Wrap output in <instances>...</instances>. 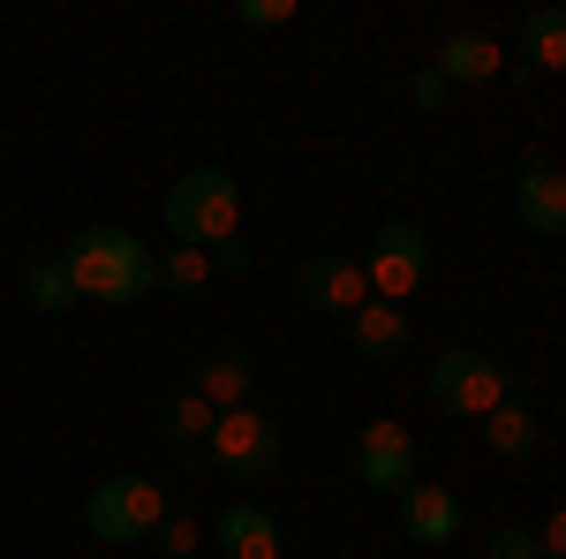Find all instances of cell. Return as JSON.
Masks as SVG:
<instances>
[{"label": "cell", "instance_id": "obj_1", "mask_svg": "<svg viewBox=\"0 0 566 559\" xmlns=\"http://www.w3.org/2000/svg\"><path fill=\"white\" fill-rule=\"evenodd\" d=\"M61 272L84 302H144L159 288V258L136 242L129 227H84L69 250H61Z\"/></svg>", "mask_w": 566, "mask_h": 559}, {"label": "cell", "instance_id": "obj_2", "mask_svg": "<svg viewBox=\"0 0 566 559\" xmlns=\"http://www.w3.org/2000/svg\"><path fill=\"white\" fill-rule=\"evenodd\" d=\"M167 227H175V242H197V250L234 242L242 235V182L227 167H189L167 189Z\"/></svg>", "mask_w": 566, "mask_h": 559}, {"label": "cell", "instance_id": "obj_3", "mask_svg": "<svg viewBox=\"0 0 566 559\" xmlns=\"http://www.w3.org/2000/svg\"><path fill=\"white\" fill-rule=\"evenodd\" d=\"M167 515L175 507H167V491L151 476H106V484H91V499H84V521L98 545H144Z\"/></svg>", "mask_w": 566, "mask_h": 559}, {"label": "cell", "instance_id": "obj_4", "mask_svg": "<svg viewBox=\"0 0 566 559\" xmlns=\"http://www.w3.org/2000/svg\"><path fill=\"white\" fill-rule=\"evenodd\" d=\"M431 401L483 424L499 401H514V371H506L499 355H483V348H446V355L431 363Z\"/></svg>", "mask_w": 566, "mask_h": 559}, {"label": "cell", "instance_id": "obj_5", "mask_svg": "<svg viewBox=\"0 0 566 559\" xmlns=\"http://www.w3.org/2000/svg\"><path fill=\"white\" fill-rule=\"evenodd\" d=\"M423 272H431V235H423L416 219H386V227L370 235V258H363L370 296L378 302H408L416 288H423Z\"/></svg>", "mask_w": 566, "mask_h": 559}, {"label": "cell", "instance_id": "obj_6", "mask_svg": "<svg viewBox=\"0 0 566 559\" xmlns=\"http://www.w3.org/2000/svg\"><path fill=\"white\" fill-rule=\"evenodd\" d=\"M212 469L227 476H272L280 469V424L264 408H227L212 424Z\"/></svg>", "mask_w": 566, "mask_h": 559}, {"label": "cell", "instance_id": "obj_7", "mask_svg": "<svg viewBox=\"0 0 566 559\" xmlns=\"http://www.w3.org/2000/svg\"><path fill=\"white\" fill-rule=\"evenodd\" d=\"M355 476L370 484V491H408L416 484V438H408V424H392V416H370L363 424V438H355Z\"/></svg>", "mask_w": 566, "mask_h": 559}, {"label": "cell", "instance_id": "obj_8", "mask_svg": "<svg viewBox=\"0 0 566 559\" xmlns=\"http://www.w3.org/2000/svg\"><path fill=\"white\" fill-rule=\"evenodd\" d=\"M295 288H303V302H310V310H325V318H355V310L370 302L363 258H340V250H317V258H303Z\"/></svg>", "mask_w": 566, "mask_h": 559}, {"label": "cell", "instance_id": "obj_9", "mask_svg": "<svg viewBox=\"0 0 566 559\" xmlns=\"http://www.w3.org/2000/svg\"><path fill=\"white\" fill-rule=\"evenodd\" d=\"M514 213H522L528 235L559 242L566 235V167H552V159H522V174H514Z\"/></svg>", "mask_w": 566, "mask_h": 559}, {"label": "cell", "instance_id": "obj_10", "mask_svg": "<svg viewBox=\"0 0 566 559\" xmlns=\"http://www.w3.org/2000/svg\"><path fill=\"white\" fill-rule=\"evenodd\" d=\"M400 529H408L416 545H453V537H461V499H453L446 484H408V491H400Z\"/></svg>", "mask_w": 566, "mask_h": 559}, {"label": "cell", "instance_id": "obj_11", "mask_svg": "<svg viewBox=\"0 0 566 559\" xmlns=\"http://www.w3.org/2000/svg\"><path fill=\"white\" fill-rule=\"evenodd\" d=\"M250 386H258V363H250V355H234V348L205 355V363H197V379H189V393H205L219 416H227V408H250Z\"/></svg>", "mask_w": 566, "mask_h": 559}, {"label": "cell", "instance_id": "obj_12", "mask_svg": "<svg viewBox=\"0 0 566 559\" xmlns=\"http://www.w3.org/2000/svg\"><path fill=\"white\" fill-rule=\"evenodd\" d=\"M348 325H355V348H363L370 363H400L408 341H416V333H408V310H400V302H378V296L363 302Z\"/></svg>", "mask_w": 566, "mask_h": 559}, {"label": "cell", "instance_id": "obj_13", "mask_svg": "<svg viewBox=\"0 0 566 559\" xmlns=\"http://www.w3.org/2000/svg\"><path fill=\"white\" fill-rule=\"evenodd\" d=\"M212 424H219V408L205 401V393H189L181 386L167 408H159V431H167V446H181L189 462H212Z\"/></svg>", "mask_w": 566, "mask_h": 559}, {"label": "cell", "instance_id": "obj_14", "mask_svg": "<svg viewBox=\"0 0 566 559\" xmlns=\"http://www.w3.org/2000/svg\"><path fill=\"white\" fill-rule=\"evenodd\" d=\"M219 552L227 559H280V529H272V515L264 507H250V499H234L227 515H219Z\"/></svg>", "mask_w": 566, "mask_h": 559}, {"label": "cell", "instance_id": "obj_15", "mask_svg": "<svg viewBox=\"0 0 566 559\" xmlns=\"http://www.w3.org/2000/svg\"><path fill=\"white\" fill-rule=\"evenodd\" d=\"M431 69L446 84H491V76H499V45L483 39V31H453V39L438 45Z\"/></svg>", "mask_w": 566, "mask_h": 559}, {"label": "cell", "instance_id": "obj_16", "mask_svg": "<svg viewBox=\"0 0 566 559\" xmlns=\"http://www.w3.org/2000/svg\"><path fill=\"white\" fill-rule=\"evenodd\" d=\"M536 438H544V424L528 416L522 401H499V408L483 416V446H491V454H506V462H522V454H536Z\"/></svg>", "mask_w": 566, "mask_h": 559}, {"label": "cell", "instance_id": "obj_17", "mask_svg": "<svg viewBox=\"0 0 566 559\" xmlns=\"http://www.w3.org/2000/svg\"><path fill=\"white\" fill-rule=\"evenodd\" d=\"M522 69H536V76H559L566 69V8H544V15H528L522 23Z\"/></svg>", "mask_w": 566, "mask_h": 559}, {"label": "cell", "instance_id": "obj_18", "mask_svg": "<svg viewBox=\"0 0 566 559\" xmlns=\"http://www.w3.org/2000/svg\"><path fill=\"white\" fill-rule=\"evenodd\" d=\"M23 302H31V310H45V318L76 302V288H69V272H61V258H39L31 272H23Z\"/></svg>", "mask_w": 566, "mask_h": 559}, {"label": "cell", "instance_id": "obj_19", "mask_svg": "<svg viewBox=\"0 0 566 559\" xmlns=\"http://www.w3.org/2000/svg\"><path fill=\"white\" fill-rule=\"evenodd\" d=\"M212 280V258L197 250V242H175L167 258H159V288H175V296H197Z\"/></svg>", "mask_w": 566, "mask_h": 559}, {"label": "cell", "instance_id": "obj_20", "mask_svg": "<svg viewBox=\"0 0 566 559\" xmlns=\"http://www.w3.org/2000/svg\"><path fill=\"white\" fill-rule=\"evenodd\" d=\"M151 537H159V552H167V559H189L197 545H205V521H197V515H167Z\"/></svg>", "mask_w": 566, "mask_h": 559}, {"label": "cell", "instance_id": "obj_21", "mask_svg": "<svg viewBox=\"0 0 566 559\" xmlns=\"http://www.w3.org/2000/svg\"><path fill=\"white\" fill-rule=\"evenodd\" d=\"M483 559H544V545H536V529H499L483 545Z\"/></svg>", "mask_w": 566, "mask_h": 559}, {"label": "cell", "instance_id": "obj_22", "mask_svg": "<svg viewBox=\"0 0 566 559\" xmlns=\"http://www.w3.org/2000/svg\"><path fill=\"white\" fill-rule=\"evenodd\" d=\"M242 23L250 31H280V23H295V0H242Z\"/></svg>", "mask_w": 566, "mask_h": 559}, {"label": "cell", "instance_id": "obj_23", "mask_svg": "<svg viewBox=\"0 0 566 559\" xmlns=\"http://www.w3.org/2000/svg\"><path fill=\"white\" fill-rule=\"evenodd\" d=\"M205 258H212V272H227V280H242V272H250V242H242V235H234V242H212V250H205Z\"/></svg>", "mask_w": 566, "mask_h": 559}, {"label": "cell", "instance_id": "obj_24", "mask_svg": "<svg viewBox=\"0 0 566 559\" xmlns=\"http://www.w3.org/2000/svg\"><path fill=\"white\" fill-rule=\"evenodd\" d=\"M408 99H416V106L431 114V106H446V99H453V84H446L438 69H416V76H408Z\"/></svg>", "mask_w": 566, "mask_h": 559}, {"label": "cell", "instance_id": "obj_25", "mask_svg": "<svg viewBox=\"0 0 566 559\" xmlns=\"http://www.w3.org/2000/svg\"><path fill=\"white\" fill-rule=\"evenodd\" d=\"M536 545H544V559H566V507H552V515H544Z\"/></svg>", "mask_w": 566, "mask_h": 559}]
</instances>
